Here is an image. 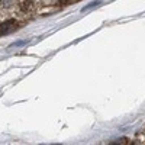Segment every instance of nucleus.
<instances>
[{"label": "nucleus", "instance_id": "nucleus-1", "mask_svg": "<svg viewBox=\"0 0 145 145\" xmlns=\"http://www.w3.org/2000/svg\"><path fill=\"white\" fill-rule=\"evenodd\" d=\"M15 28H16V20H13V19L6 20V22H3L2 25H0V33H2V35H6V33L12 32Z\"/></svg>", "mask_w": 145, "mask_h": 145}, {"label": "nucleus", "instance_id": "nucleus-2", "mask_svg": "<svg viewBox=\"0 0 145 145\" xmlns=\"http://www.w3.org/2000/svg\"><path fill=\"white\" fill-rule=\"evenodd\" d=\"M100 3V0H96V2H91L90 5H87V6H84V9L83 10H87V9H90V7H93V6H97Z\"/></svg>", "mask_w": 145, "mask_h": 145}]
</instances>
